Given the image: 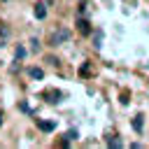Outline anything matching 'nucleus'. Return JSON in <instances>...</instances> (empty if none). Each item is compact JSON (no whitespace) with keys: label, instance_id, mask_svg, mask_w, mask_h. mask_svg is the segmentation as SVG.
Returning a JSON list of instances; mask_svg holds the SVG:
<instances>
[{"label":"nucleus","instance_id":"2eb2a0df","mask_svg":"<svg viewBox=\"0 0 149 149\" xmlns=\"http://www.w3.org/2000/svg\"><path fill=\"white\" fill-rule=\"evenodd\" d=\"M0 126H2V109H0Z\"/></svg>","mask_w":149,"mask_h":149},{"label":"nucleus","instance_id":"6e6552de","mask_svg":"<svg viewBox=\"0 0 149 149\" xmlns=\"http://www.w3.org/2000/svg\"><path fill=\"white\" fill-rule=\"evenodd\" d=\"M107 147H114V149H119V147H123V142H121V140H116V137H114V140L109 137V140H107Z\"/></svg>","mask_w":149,"mask_h":149},{"label":"nucleus","instance_id":"423d86ee","mask_svg":"<svg viewBox=\"0 0 149 149\" xmlns=\"http://www.w3.org/2000/svg\"><path fill=\"white\" fill-rule=\"evenodd\" d=\"M144 116L142 114H137L135 119H133V128H135V133H142V128H144V121H142Z\"/></svg>","mask_w":149,"mask_h":149},{"label":"nucleus","instance_id":"7ed1b4c3","mask_svg":"<svg viewBox=\"0 0 149 149\" xmlns=\"http://www.w3.org/2000/svg\"><path fill=\"white\" fill-rule=\"evenodd\" d=\"M44 98H47L49 102H61L63 93H61V91H54V88H49V91H44Z\"/></svg>","mask_w":149,"mask_h":149},{"label":"nucleus","instance_id":"9b49d317","mask_svg":"<svg viewBox=\"0 0 149 149\" xmlns=\"http://www.w3.org/2000/svg\"><path fill=\"white\" fill-rule=\"evenodd\" d=\"M77 137H79V133H77V130H68V135H65V140H68V142H70V140H77Z\"/></svg>","mask_w":149,"mask_h":149},{"label":"nucleus","instance_id":"f03ea898","mask_svg":"<svg viewBox=\"0 0 149 149\" xmlns=\"http://www.w3.org/2000/svg\"><path fill=\"white\" fill-rule=\"evenodd\" d=\"M77 30H79L81 35H91V33H93V28H91V23H88L86 19H79V21H77Z\"/></svg>","mask_w":149,"mask_h":149},{"label":"nucleus","instance_id":"39448f33","mask_svg":"<svg viewBox=\"0 0 149 149\" xmlns=\"http://www.w3.org/2000/svg\"><path fill=\"white\" fill-rule=\"evenodd\" d=\"M35 16H37V19H44V16H47V5H44V2H37V5H35Z\"/></svg>","mask_w":149,"mask_h":149},{"label":"nucleus","instance_id":"4468645a","mask_svg":"<svg viewBox=\"0 0 149 149\" xmlns=\"http://www.w3.org/2000/svg\"><path fill=\"white\" fill-rule=\"evenodd\" d=\"M30 44H33V51H37V49H40V42H37V40H30Z\"/></svg>","mask_w":149,"mask_h":149},{"label":"nucleus","instance_id":"f257e3e1","mask_svg":"<svg viewBox=\"0 0 149 149\" xmlns=\"http://www.w3.org/2000/svg\"><path fill=\"white\" fill-rule=\"evenodd\" d=\"M70 40V30L68 28H58L54 35H51V44H63V42H68Z\"/></svg>","mask_w":149,"mask_h":149},{"label":"nucleus","instance_id":"9d476101","mask_svg":"<svg viewBox=\"0 0 149 149\" xmlns=\"http://www.w3.org/2000/svg\"><path fill=\"white\" fill-rule=\"evenodd\" d=\"M21 58H26V49L23 47H16V61H21Z\"/></svg>","mask_w":149,"mask_h":149},{"label":"nucleus","instance_id":"20e7f679","mask_svg":"<svg viewBox=\"0 0 149 149\" xmlns=\"http://www.w3.org/2000/svg\"><path fill=\"white\" fill-rule=\"evenodd\" d=\"M37 128L44 130V133H51V130L56 128V123H54V121H42V119H37Z\"/></svg>","mask_w":149,"mask_h":149},{"label":"nucleus","instance_id":"0eeeda50","mask_svg":"<svg viewBox=\"0 0 149 149\" xmlns=\"http://www.w3.org/2000/svg\"><path fill=\"white\" fill-rule=\"evenodd\" d=\"M28 74H30L33 79H42V77H44V72H42L40 68H28Z\"/></svg>","mask_w":149,"mask_h":149},{"label":"nucleus","instance_id":"1a4fd4ad","mask_svg":"<svg viewBox=\"0 0 149 149\" xmlns=\"http://www.w3.org/2000/svg\"><path fill=\"white\" fill-rule=\"evenodd\" d=\"M79 74H81V77H88V74H91V68H88V63H84V65L79 68Z\"/></svg>","mask_w":149,"mask_h":149},{"label":"nucleus","instance_id":"f8f14e48","mask_svg":"<svg viewBox=\"0 0 149 149\" xmlns=\"http://www.w3.org/2000/svg\"><path fill=\"white\" fill-rule=\"evenodd\" d=\"M102 42V30H95V47H100Z\"/></svg>","mask_w":149,"mask_h":149},{"label":"nucleus","instance_id":"ddd939ff","mask_svg":"<svg viewBox=\"0 0 149 149\" xmlns=\"http://www.w3.org/2000/svg\"><path fill=\"white\" fill-rule=\"evenodd\" d=\"M19 109H21V112H26V114H33V109H30L26 102H21V105H19Z\"/></svg>","mask_w":149,"mask_h":149}]
</instances>
